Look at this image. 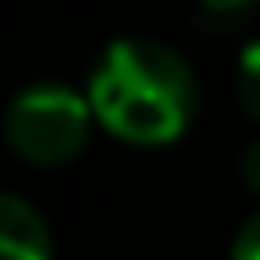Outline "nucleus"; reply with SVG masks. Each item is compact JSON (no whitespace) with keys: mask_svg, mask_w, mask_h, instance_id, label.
<instances>
[{"mask_svg":"<svg viewBox=\"0 0 260 260\" xmlns=\"http://www.w3.org/2000/svg\"><path fill=\"white\" fill-rule=\"evenodd\" d=\"M82 91L96 123L128 146H169L192 128L201 110L192 64L155 37L110 41L96 55Z\"/></svg>","mask_w":260,"mask_h":260,"instance_id":"f257e3e1","label":"nucleus"},{"mask_svg":"<svg viewBox=\"0 0 260 260\" xmlns=\"http://www.w3.org/2000/svg\"><path fill=\"white\" fill-rule=\"evenodd\" d=\"M96 114L87 91L69 87V82H27L9 96L0 133L5 146L37 169H59L69 160H78L96 133Z\"/></svg>","mask_w":260,"mask_h":260,"instance_id":"f03ea898","label":"nucleus"},{"mask_svg":"<svg viewBox=\"0 0 260 260\" xmlns=\"http://www.w3.org/2000/svg\"><path fill=\"white\" fill-rule=\"evenodd\" d=\"M0 260H55L46 215L14 192H0Z\"/></svg>","mask_w":260,"mask_h":260,"instance_id":"7ed1b4c3","label":"nucleus"},{"mask_svg":"<svg viewBox=\"0 0 260 260\" xmlns=\"http://www.w3.org/2000/svg\"><path fill=\"white\" fill-rule=\"evenodd\" d=\"M233 91H238V105H242V114H247V119L260 128V41L242 46V55H238V69H233Z\"/></svg>","mask_w":260,"mask_h":260,"instance_id":"20e7f679","label":"nucleus"},{"mask_svg":"<svg viewBox=\"0 0 260 260\" xmlns=\"http://www.w3.org/2000/svg\"><path fill=\"white\" fill-rule=\"evenodd\" d=\"M229 260H260V210L242 219V229L229 242Z\"/></svg>","mask_w":260,"mask_h":260,"instance_id":"39448f33","label":"nucleus"},{"mask_svg":"<svg viewBox=\"0 0 260 260\" xmlns=\"http://www.w3.org/2000/svg\"><path fill=\"white\" fill-rule=\"evenodd\" d=\"M238 178H242V187H247L251 197H260V137L242 146V155H238Z\"/></svg>","mask_w":260,"mask_h":260,"instance_id":"423d86ee","label":"nucleus"}]
</instances>
